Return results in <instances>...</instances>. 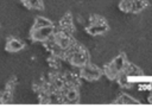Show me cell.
I'll use <instances>...</instances> for the list:
<instances>
[{
	"label": "cell",
	"instance_id": "6da1fadb",
	"mask_svg": "<svg viewBox=\"0 0 152 108\" xmlns=\"http://www.w3.org/2000/svg\"><path fill=\"white\" fill-rule=\"evenodd\" d=\"M128 61L125 53H120L118 55L112 62H109L108 64L104 65L103 68V72L104 75L109 78V80H118L119 75L126 69V66L128 65Z\"/></svg>",
	"mask_w": 152,
	"mask_h": 108
},
{
	"label": "cell",
	"instance_id": "7a4b0ae2",
	"mask_svg": "<svg viewBox=\"0 0 152 108\" xmlns=\"http://www.w3.org/2000/svg\"><path fill=\"white\" fill-rule=\"evenodd\" d=\"M148 0H120L119 9L124 13L139 14L148 7Z\"/></svg>",
	"mask_w": 152,
	"mask_h": 108
},
{
	"label": "cell",
	"instance_id": "3957f363",
	"mask_svg": "<svg viewBox=\"0 0 152 108\" xmlns=\"http://www.w3.org/2000/svg\"><path fill=\"white\" fill-rule=\"evenodd\" d=\"M109 30L108 23L103 17L93 15L89 20V25L87 26V32L91 36H100L106 33Z\"/></svg>",
	"mask_w": 152,
	"mask_h": 108
},
{
	"label": "cell",
	"instance_id": "277c9868",
	"mask_svg": "<svg viewBox=\"0 0 152 108\" xmlns=\"http://www.w3.org/2000/svg\"><path fill=\"white\" fill-rule=\"evenodd\" d=\"M80 76L87 81H97L102 76V70L100 68H97L96 65L88 62L86 65L81 66Z\"/></svg>",
	"mask_w": 152,
	"mask_h": 108
},
{
	"label": "cell",
	"instance_id": "5b68a950",
	"mask_svg": "<svg viewBox=\"0 0 152 108\" xmlns=\"http://www.w3.org/2000/svg\"><path fill=\"white\" fill-rule=\"evenodd\" d=\"M53 34V26H44L38 28H32L31 31V38L36 42H45L49 37Z\"/></svg>",
	"mask_w": 152,
	"mask_h": 108
},
{
	"label": "cell",
	"instance_id": "8992f818",
	"mask_svg": "<svg viewBox=\"0 0 152 108\" xmlns=\"http://www.w3.org/2000/svg\"><path fill=\"white\" fill-rule=\"evenodd\" d=\"M23 47H24V43L21 40H19V39H15V38L10 39L8 43H7V45H6V49L8 51H12V52H18Z\"/></svg>",
	"mask_w": 152,
	"mask_h": 108
},
{
	"label": "cell",
	"instance_id": "52a82bcc",
	"mask_svg": "<svg viewBox=\"0 0 152 108\" xmlns=\"http://www.w3.org/2000/svg\"><path fill=\"white\" fill-rule=\"evenodd\" d=\"M115 103H124V104H137V103H139V101L134 100L133 97H131V96H128V95H126V94H122V95H120V96L118 97V100L115 101Z\"/></svg>",
	"mask_w": 152,
	"mask_h": 108
},
{
	"label": "cell",
	"instance_id": "ba28073f",
	"mask_svg": "<svg viewBox=\"0 0 152 108\" xmlns=\"http://www.w3.org/2000/svg\"><path fill=\"white\" fill-rule=\"evenodd\" d=\"M50 25H52V24H51V21H50L49 19H46V18H44V17H38V18L36 19V23H34V25H33V28L44 27V26H50Z\"/></svg>",
	"mask_w": 152,
	"mask_h": 108
},
{
	"label": "cell",
	"instance_id": "9c48e42d",
	"mask_svg": "<svg viewBox=\"0 0 152 108\" xmlns=\"http://www.w3.org/2000/svg\"><path fill=\"white\" fill-rule=\"evenodd\" d=\"M30 8H42V0H24Z\"/></svg>",
	"mask_w": 152,
	"mask_h": 108
},
{
	"label": "cell",
	"instance_id": "30bf717a",
	"mask_svg": "<svg viewBox=\"0 0 152 108\" xmlns=\"http://www.w3.org/2000/svg\"><path fill=\"white\" fill-rule=\"evenodd\" d=\"M12 99V94H11V90H6L1 94V102H8L10 100Z\"/></svg>",
	"mask_w": 152,
	"mask_h": 108
}]
</instances>
